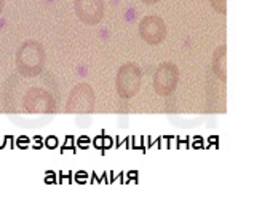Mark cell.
<instances>
[{"label":"cell","mask_w":262,"mask_h":202,"mask_svg":"<svg viewBox=\"0 0 262 202\" xmlns=\"http://www.w3.org/2000/svg\"><path fill=\"white\" fill-rule=\"evenodd\" d=\"M75 16L85 26H98L104 18V0H74Z\"/></svg>","instance_id":"52a82bcc"},{"label":"cell","mask_w":262,"mask_h":202,"mask_svg":"<svg viewBox=\"0 0 262 202\" xmlns=\"http://www.w3.org/2000/svg\"><path fill=\"white\" fill-rule=\"evenodd\" d=\"M2 10H4V0H0V15H2Z\"/></svg>","instance_id":"8fae6325"},{"label":"cell","mask_w":262,"mask_h":202,"mask_svg":"<svg viewBox=\"0 0 262 202\" xmlns=\"http://www.w3.org/2000/svg\"><path fill=\"white\" fill-rule=\"evenodd\" d=\"M24 109L28 113L32 115H48L55 112V99L53 96L42 89V88H31L24 94Z\"/></svg>","instance_id":"5b68a950"},{"label":"cell","mask_w":262,"mask_h":202,"mask_svg":"<svg viewBox=\"0 0 262 202\" xmlns=\"http://www.w3.org/2000/svg\"><path fill=\"white\" fill-rule=\"evenodd\" d=\"M142 85V70L135 62H125L115 77V89L120 99H133L138 96Z\"/></svg>","instance_id":"7a4b0ae2"},{"label":"cell","mask_w":262,"mask_h":202,"mask_svg":"<svg viewBox=\"0 0 262 202\" xmlns=\"http://www.w3.org/2000/svg\"><path fill=\"white\" fill-rule=\"evenodd\" d=\"M138 32L147 45H160L166 38V22L157 15L144 16L139 22Z\"/></svg>","instance_id":"8992f818"},{"label":"cell","mask_w":262,"mask_h":202,"mask_svg":"<svg viewBox=\"0 0 262 202\" xmlns=\"http://www.w3.org/2000/svg\"><path fill=\"white\" fill-rule=\"evenodd\" d=\"M179 83V69L178 65L173 62H162L157 69L155 75H154V91L157 96L160 97H166L171 96V94L176 91Z\"/></svg>","instance_id":"277c9868"},{"label":"cell","mask_w":262,"mask_h":202,"mask_svg":"<svg viewBox=\"0 0 262 202\" xmlns=\"http://www.w3.org/2000/svg\"><path fill=\"white\" fill-rule=\"evenodd\" d=\"M213 70L221 82H227V48L221 45L213 53Z\"/></svg>","instance_id":"ba28073f"},{"label":"cell","mask_w":262,"mask_h":202,"mask_svg":"<svg viewBox=\"0 0 262 202\" xmlns=\"http://www.w3.org/2000/svg\"><path fill=\"white\" fill-rule=\"evenodd\" d=\"M209 4L219 15H226L227 13V0H209Z\"/></svg>","instance_id":"9c48e42d"},{"label":"cell","mask_w":262,"mask_h":202,"mask_svg":"<svg viewBox=\"0 0 262 202\" xmlns=\"http://www.w3.org/2000/svg\"><path fill=\"white\" fill-rule=\"evenodd\" d=\"M96 105L95 91L88 83H78L69 92L66 102V113L69 115H90L93 113Z\"/></svg>","instance_id":"3957f363"},{"label":"cell","mask_w":262,"mask_h":202,"mask_svg":"<svg viewBox=\"0 0 262 202\" xmlns=\"http://www.w3.org/2000/svg\"><path fill=\"white\" fill-rule=\"evenodd\" d=\"M45 49L35 40L24 42L16 51V69L26 78H34L40 75L45 67Z\"/></svg>","instance_id":"6da1fadb"},{"label":"cell","mask_w":262,"mask_h":202,"mask_svg":"<svg viewBox=\"0 0 262 202\" xmlns=\"http://www.w3.org/2000/svg\"><path fill=\"white\" fill-rule=\"evenodd\" d=\"M142 4H146V5H154V4H159L160 0H141Z\"/></svg>","instance_id":"30bf717a"}]
</instances>
